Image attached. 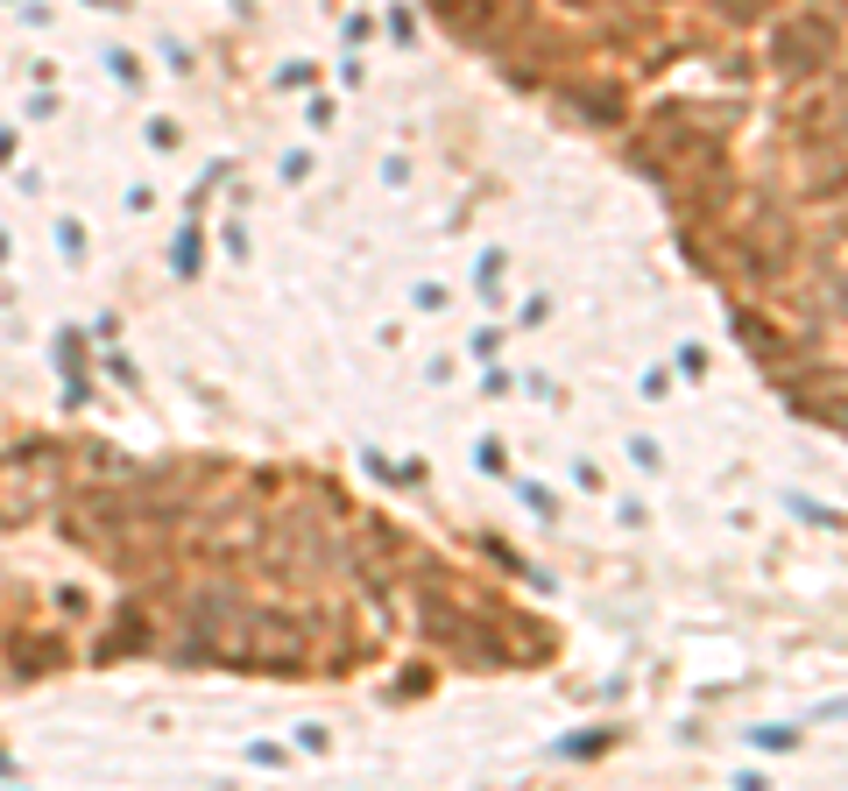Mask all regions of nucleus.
I'll list each match as a JSON object with an SVG mask.
<instances>
[{"mask_svg":"<svg viewBox=\"0 0 848 791\" xmlns=\"http://www.w3.org/2000/svg\"><path fill=\"white\" fill-rule=\"evenodd\" d=\"M721 8H728V14H736V22H750V14H764V8H771V0H721Z\"/></svg>","mask_w":848,"mask_h":791,"instance_id":"2","label":"nucleus"},{"mask_svg":"<svg viewBox=\"0 0 848 791\" xmlns=\"http://www.w3.org/2000/svg\"><path fill=\"white\" fill-rule=\"evenodd\" d=\"M827 43H835V28H827V22H799V28H785V36H778V64L785 71H807V64H821V57H827Z\"/></svg>","mask_w":848,"mask_h":791,"instance_id":"1","label":"nucleus"}]
</instances>
